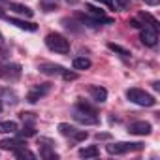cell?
Returning a JSON list of instances; mask_svg holds the SVG:
<instances>
[{
  "mask_svg": "<svg viewBox=\"0 0 160 160\" xmlns=\"http://www.w3.org/2000/svg\"><path fill=\"white\" fill-rule=\"evenodd\" d=\"M0 100H2L4 104H8V106H15L19 102V96H17V92L13 89H4L2 92H0Z\"/></svg>",
  "mask_w": 160,
  "mask_h": 160,
  "instance_id": "14",
  "label": "cell"
},
{
  "mask_svg": "<svg viewBox=\"0 0 160 160\" xmlns=\"http://www.w3.org/2000/svg\"><path fill=\"white\" fill-rule=\"evenodd\" d=\"M19 124L15 121H0V132H4V134H13L17 132Z\"/></svg>",
  "mask_w": 160,
  "mask_h": 160,
  "instance_id": "17",
  "label": "cell"
},
{
  "mask_svg": "<svg viewBox=\"0 0 160 160\" xmlns=\"http://www.w3.org/2000/svg\"><path fill=\"white\" fill-rule=\"evenodd\" d=\"M13 154H15V158H28V160H34V158H36V154H34L32 151H28L27 147L15 149V151H13Z\"/></svg>",
  "mask_w": 160,
  "mask_h": 160,
  "instance_id": "20",
  "label": "cell"
},
{
  "mask_svg": "<svg viewBox=\"0 0 160 160\" xmlns=\"http://www.w3.org/2000/svg\"><path fill=\"white\" fill-rule=\"evenodd\" d=\"M0 111H2V102H0Z\"/></svg>",
  "mask_w": 160,
  "mask_h": 160,
  "instance_id": "31",
  "label": "cell"
},
{
  "mask_svg": "<svg viewBox=\"0 0 160 160\" xmlns=\"http://www.w3.org/2000/svg\"><path fill=\"white\" fill-rule=\"evenodd\" d=\"M85 8H87V13H89L91 17L98 19L100 23H106V25H111V23H113V19H111V17H108V15L104 13V10L96 8L94 4H85Z\"/></svg>",
  "mask_w": 160,
  "mask_h": 160,
  "instance_id": "9",
  "label": "cell"
},
{
  "mask_svg": "<svg viewBox=\"0 0 160 160\" xmlns=\"http://www.w3.org/2000/svg\"><path fill=\"white\" fill-rule=\"evenodd\" d=\"M151 130H152V126L149 122H145V121H136V122H132L128 126V132L134 134V136H149Z\"/></svg>",
  "mask_w": 160,
  "mask_h": 160,
  "instance_id": "8",
  "label": "cell"
},
{
  "mask_svg": "<svg viewBox=\"0 0 160 160\" xmlns=\"http://www.w3.org/2000/svg\"><path fill=\"white\" fill-rule=\"evenodd\" d=\"M73 70H89L91 68V60L87 58V57H77V58H73Z\"/></svg>",
  "mask_w": 160,
  "mask_h": 160,
  "instance_id": "18",
  "label": "cell"
},
{
  "mask_svg": "<svg viewBox=\"0 0 160 160\" xmlns=\"http://www.w3.org/2000/svg\"><path fill=\"white\" fill-rule=\"evenodd\" d=\"M10 8H12V12H15L17 15H25V17H32V15H34V12H32L28 6H23V4L10 2Z\"/></svg>",
  "mask_w": 160,
  "mask_h": 160,
  "instance_id": "15",
  "label": "cell"
},
{
  "mask_svg": "<svg viewBox=\"0 0 160 160\" xmlns=\"http://www.w3.org/2000/svg\"><path fill=\"white\" fill-rule=\"evenodd\" d=\"M89 94H91V98H92L94 102H98V104H104V102L108 100V91H106L104 87H98V85L89 87Z\"/></svg>",
  "mask_w": 160,
  "mask_h": 160,
  "instance_id": "12",
  "label": "cell"
},
{
  "mask_svg": "<svg viewBox=\"0 0 160 160\" xmlns=\"http://www.w3.org/2000/svg\"><path fill=\"white\" fill-rule=\"evenodd\" d=\"M109 138V134H98L96 136V139H108Z\"/></svg>",
  "mask_w": 160,
  "mask_h": 160,
  "instance_id": "29",
  "label": "cell"
},
{
  "mask_svg": "<svg viewBox=\"0 0 160 160\" xmlns=\"http://www.w3.org/2000/svg\"><path fill=\"white\" fill-rule=\"evenodd\" d=\"M75 126H72V124H68V122H60L58 124V132L62 134V136H68V138H72L73 134H75Z\"/></svg>",
  "mask_w": 160,
  "mask_h": 160,
  "instance_id": "21",
  "label": "cell"
},
{
  "mask_svg": "<svg viewBox=\"0 0 160 160\" xmlns=\"http://www.w3.org/2000/svg\"><path fill=\"white\" fill-rule=\"evenodd\" d=\"M87 136H89V134H87L85 130H75V134H73L72 138H73L75 141H83V139H87Z\"/></svg>",
  "mask_w": 160,
  "mask_h": 160,
  "instance_id": "26",
  "label": "cell"
},
{
  "mask_svg": "<svg viewBox=\"0 0 160 160\" xmlns=\"http://www.w3.org/2000/svg\"><path fill=\"white\" fill-rule=\"evenodd\" d=\"M6 15H4V12H2V8H0V19H4Z\"/></svg>",
  "mask_w": 160,
  "mask_h": 160,
  "instance_id": "30",
  "label": "cell"
},
{
  "mask_svg": "<svg viewBox=\"0 0 160 160\" xmlns=\"http://www.w3.org/2000/svg\"><path fill=\"white\" fill-rule=\"evenodd\" d=\"M79 19H81V23H83V25H87V27H91V28H98V27L102 25L98 19L89 17V15H79Z\"/></svg>",
  "mask_w": 160,
  "mask_h": 160,
  "instance_id": "22",
  "label": "cell"
},
{
  "mask_svg": "<svg viewBox=\"0 0 160 160\" xmlns=\"http://www.w3.org/2000/svg\"><path fill=\"white\" fill-rule=\"evenodd\" d=\"M10 25H15L17 28H21V30H28V32H34V30H38V25H34V23H28V21H23V19H17V17H4Z\"/></svg>",
  "mask_w": 160,
  "mask_h": 160,
  "instance_id": "11",
  "label": "cell"
},
{
  "mask_svg": "<svg viewBox=\"0 0 160 160\" xmlns=\"http://www.w3.org/2000/svg\"><path fill=\"white\" fill-rule=\"evenodd\" d=\"M158 42V32L152 25H145L141 27V43L147 47H154Z\"/></svg>",
  "mask_w": 160,
  "mask_h": 160,
  "instance_id": "5",
  "label": "cell"
},
{
  "mask_svg": "<svg viewBox=\"0 0 160 160\" xmlns=\"http://www.w3.org/2000/svg\"><path fill=\"white\" fill-rule=\"evenodd\" d=\"M145 4H149V6H156V4H158V0H145Z\"/></svg>",
  "mask_w": 160,
  "mask_h": 160,
  "instance_id": "28",
  "label": "cell"
},
{
  "mask_svg": "<svg viewBox=\"0 0 160 160\" xmlns=\"http://www.w3.org/2000/svg\"><path fill=\"white\" fill-rule=\"evenodd\" d=\"M113 8L119 12H124L130 8V0H113Z\"/></svg>",
  "mask_w": 160,
  "mask_h": 160,
  "instance_id": "24",
  "label": "cell"
},
{
  "mask_svg": "<svg viewBox=\"0 0 160 160\" xmlns=\"http://www.w3.org/2000/svg\"><path fill=\"white\" fill-rule=\"evenodd\" d=\"M27 143L23 139H17V138H8V139H2L0 141V149H4V151H15V149H21L25 147Z\"/></svg>",
  "mask_w": 160,
  "mask_h": 160,
  "instance_id": "13",
  "label": "cell"
},
{
  "mask_svg": "<svg viewBox=\"0 0 160 160\" xmlns=\"http://www.w3.org/2000/svg\"><path fill=\"white\" fill-rule=\"evenodd\" d=\"M51 91V85L49 83H42V85H36L34 89H30V92L27 94V100L30 102V104H36L40 98H43L47 92Z\"/></svg>",
  "mask_w": 160,
  "mask_h": 160,
  "instance_id": "7",
  "label": "cell"
},
{
  "mask_svg": "<svg viewBox=\"0 0 160 160\" xmlns=\"http://www.w3.org/2000/svg\"><path fill=\"white\" fill-rule=\"evenodd\" d=\"M126 98H128L132 104L143 106V108H152V106L156 104L154 96L149 94V92H145V91H141V89H128V91H126Z\"/></svg>",
  "mask_w": 160,
  "mask_h": 160,
  "instance_id": "2",
  "label": "cell"
},
{
  "mask_svg": "<svg viewBox=\"0 0 160 160\" xmlns=\"http://www.w3.org/2000/svg\"><path fill=\"white\" fill-rule=\"evenodd\" d=\"M108 47H109L111 51L119 53L121 57H130V51H128V49H124V47H121V45H117V43H108Z\"/></svg>",
  "mask_w": 160,
  "mask_h": 160,
  "instance_id": "23",
  "label": "cell"
},
{
  "mask_svg": "<svg viewBox=\"0 0 160 160\" xmlns=\"http://www.w3.org/2000/svg\"><path fill=\"white\" fill-rule=\"evenodd\" d=\"M0 2H8V0H0Z\"/></svg>",
  "mask_w": 160,
  "mask_h": 160,
  "instance_id": "32",
  "label": "cell"
},
{
  "mask_svg": "<svg viewBox=\"0 0 160 160\" xmlns=\"http://www.w3.org/2000/svg\"><path fill=\"white\" fill-rule=\"evenodd\" d=\"M17 134H19L21 138H32V136L36 134V130H34L32 126H25L23 130H19V128H17Z\"/></svg>",
  "mask_w": 160,
  "mask_h": 160,
  "instance_id": "25",
  "label": "cell"
},
{
  "mask_svg": "<svg viewBox=\"0 0 160 160\" xmlns=\"http://www.w3.org/2000/svg\"><path fill=\"white\" fill-rule=\"evenodd\" d=\"M72 117H73V121L81 122V124H85V126H91V124H98V117H96V113L85 111V109H81V108H77V106L72 109Z\"/></svg>",
  "mask_w": 160,
  "mask_h": 160,
  "instance_id": "4",
  "label": "cell"
},
{
  "mask_svg": "<svg viewBox=\"0 0 160 160\" xmlns=\"http://www.w3.org/2000/svg\"><path fill=\"white\" fill-rule=\"evenodd\" d=\"M106 149H108L109 154H126V152H132V151H139V149H143V143L119 141V143H109Z\"/></svg>",
  "mask_w": 160,
  "mask_h": 160,
  "instance_id": "3",
  "label": "cell"
},
{
  "mask_svg": "<svg viewBox=\"0 0 160 160\" xmlns=\"http://www.w3.org/2000/svg\"><path fill=\"white\" fill-rule=\"evenodd\" d=\"M98 154H100V151H98L96 145H89V147L79 149V156L81 158H96Z\"/></svg>",
  "mask_w": 160,
  "mask_h": 160,
  "instance_id": "16",
  "label": "cell"
},
{
  "mask_svg": "<svg viewBox=\"0 0 160 160\" xmlns=\"http://www.w3.org/2000/svg\"><path fill=\"white\" fill-rule=\"evenodd\" d=\"M100 4H106L108 8H113V0H98Z\"/></svg>",
  "mask_w": 160,
  "mask_h": 160,
  "instance_id": "27",
  "label": "cell"
},
{
  "mask_svg": "<svg viewBox=\"0 0 160 160\" xmlns=\"http://www.w3.org/2000/svg\"><path fill=\"white\" fill-rule=\"evenodd\" d=\"M0 40H2V34H0Z\"/></svg>",
  "mask_w": 160,
  "mask_h": 160,
  "instance_id": "33",
  "label": "cell"
},
{
  "mask_svg": "<svg viewBox=\"0 0 160 160\" xmlns=\"http://www.w3.org/2000/svg\"><path fill=\"white\" fill-rule=\"evenodd\" d=\"M45 45H47L51 51L58 53V55L70 53V42H68L62 34H57V32H51V34L45 36Z\"/></svg>",
  "mask_w": 160,
  "mask_h": 160,
  "instance_id": "1",
  "label": "cell"
},
{
  "mask_svg": "<svg viewBox=\"0 0 160 160\" xmlns=\"http://www.w3.org/2000/svg\"><path fill=\"white\" fill-rule=\"evenodd\" d=\"M43 141H45L47 145H51V143H53V141H49V139H43ZM47 145L40 149V154H42L43 158H47V160H57V158H58V154H57L55 151H51V149H49Z\"/></svg>",
  "mask_w": 160,
  "mask_h": 160,
  "instance_id": "19",
  "label": "cell"
},
{
  "mask_svg": "<svg viewBox=\"0 0 160 160\" xmlns=\"http://www.w3.org/2000/svg\"><path fill=\"white\" fill-rule=\"evenodd\" d=\"M0 75H2L6 81H17L21 77V66L19 64H4L2 70H0Z\"/></svg>",
  "mask_w": 160,
  "mask_h": 160,
  "instance_id": "6",
  "label": "cell"
},
{
  "mask_svg": "<svg viewBox=\"0 0 160 160\" xmlns=\"http://www.w3.org/2000/svg\"><path fill=\"white\" fill-rule=\"evenodd\" d=\"M38 70L45 75H64V72H66L60 64H53V62H42L38 66Z\"/></svg>",
  "mask_w": 160,
  "mask_h": 160,
  "instance_id": "10",
  "label": "cell"
}]
</instances>
